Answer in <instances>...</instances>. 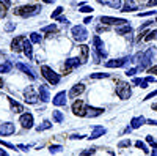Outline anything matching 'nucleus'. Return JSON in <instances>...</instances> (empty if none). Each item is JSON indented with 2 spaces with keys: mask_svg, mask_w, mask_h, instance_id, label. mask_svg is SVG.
Here are the masks:
<instances>
[{
  "mask_svg": "<svg viewBox=\"0 0 157 156\" xmlns=\"http://www.w3.org/2000/svg\"><path fill=\"white\" fill-rule=\"evenodd\" d=\"M27 40L24 35H21V36H17V38H14V40L11 41V49L14 50V52H21L22 49H24V41Z\"/></svg>",
  "mask_w": 157,
  "mask_h": 156,
  "instance_id": "10",
  "label": "nucleus"
},
{
  "mask_svg": "<svg viewBox=\"0 0 157 156\" xmlns=\"http://www.w3.org/2000/svg\"><path fill=\"white\" fill-rule=\"evenodd\" d=\"M134 10H137V3H134V2H126V5L123 6V10L121 11H124V13H129V11H134Z\"/></svg>",
  "mask_w": 157,
  "mask_h": 156,
  "instance_id": "25",
  "label": "nucleus"
},
{
  "mask_svg": "<svg viewBox=\"0 0 157 156\" xmlns=\"http://www.w3.org/2000/svg\"><path fill=\"white\" fill-rule=\"evenodd\" d=\"M80 52H82V62L85 63L88 60V54H90V47L86 44H82L80 46Z\"/></svg>",
  "mask_w": 157,
  "mask_h": 156,
  "instance_id": "24",
  "label": "nucleus"
},
{
  "mask_svg": "<svg viewBox=\"0 0 157 156\" xmlns=\"http://www.w3.org/2000/svg\"><path fill=\"white\" fill-rule=\"evenodd\" d=\"M0 145H3V147H6V148H11V150H16V147L13 145V144H10V142H5V140H2V139H0Z\"/></svg>",
  "mask_w": 157,
  "mask_h": 156,
  "instance_id": "39",
  "label": "nucleus"
},
{
  "mask_svg": "<svg viewBox=\"0 0 157 156\" xmlns=\"http://www.w3.org/2000/svg\"><path fill=\"white\" fill-rule=\"evenodd\" d=\"M50 126H52V123H50V122H47V120H44L41 125H39V126L36 128V131H39V133H41V131H44V129H49Z\"/></svg>",
  "mask_w": 157,
  "mask_h": 156,
  "instance_id": "31",
  "label": "nucleus"
},
{
  "mask_svg": "<svg viewBox=\"0 0 157 156\" xmlns=\"http://www.w3.org/2000/svg\"><path fill=\"white\" fill-rule=\"evenodd\" d=\"M104 114V109L102 107H93V106H86V115L88 117H98Z\"/></svg>",
  "mask_w": 157,
  "mask_h": 156,
  "instance_id": "18",
  "label": "nucleus"
},
{
  "mask_svg": "<svg viewBox=\"0 0 157 156\" xmlns=\"http://www.w3.org/2000/svg\"><path fill=\"white\" fill-rule=\"evenodd\" d=\"M83 92H85V85H83V84H75V85L69 90L68 95H69V98H77L78 95H82Z\"/></svg>",
  "mask_w": 157,
  "mask_h": 156,
  "instance_id": "12",
  "label": "nucleus"
},
{
  "mask_svg": "<svg viewBox=\"0 0 157 156\" xmlns=\"http://www.w3.org/2000/svg\"><path fill=\"white\" fill-rule=\"evenodd\" d=\"M126 62H127L126 57H123V58H115V60H109V62L105 63V68H120V66H123V65H126Z\"/></svg>",
  "mask_w": 157,
  "mask_h": 156,
  "instance_id": "13",
  "label": "nucleus"
},
{
  "mask_svg": "<svg viewBox=\"0 0 157 156\" xmlns=\"http://www.w3.org/2000/svg\"><path fill=\"white\" fill-rule=\"evenodd\" d=\"M10 5H11V0H0V16H2V18L6 16Z\"/></svg>",
  "mask_w": 157,
  "mask_h": 156,
  "instance_id": "20",
  "label": "nucleus"
},
{
  "mask_svg": "<svg viewBox=\"0 0 157 156\" xmlns=\"http://www.w3.org/2000/svg\"><path fill=\"white\" fill-rule=\"evenodd\" d=\"M72 36L75 38L77 41H85L88 40V32L86 29L83 27V25H75V27H72Z\"/></svg>",
  "mask_w": 157,
  "mask_h": 156,
  "instance_id": "5",
  "label": "nucleus"
},
{
  "mask_svg": "<svg viewBox=\"0 0 157 156\" xmlns=\"http://www.w3.org/2000/svg\"><path fill=\"white\" fill-rule=\"evenodd\" d=\"M78 63H80V62H78V58H68L66 63H64V74H69L72 68L78 66Z\"/></svg>",
  "mask_w": 157,
  "mask_h": 156,
  "instance_id": "15",
  "label": "nucleus"
},
{
  "mask_svg": "<svg viewBox=\"0 0 157 156\" xmlns=\"http://www.w3.org/2000/svg\"><path fill=\"white\" fill-rule=\"evenodd\" d=\"M61 13H63V6H58V8H57L54 13H52V18H54V19H57V18L61 14Z\"/></svg>",
  "mask_w": 157,
  "mask_h": 156,
  "instance_id": "38",
  "label": "nucleus"
},
{
  "mask_svg": "<svg viewBox=\"0 0 157 156\" xmlns=\"http://www.w3.org/2000/svg\"><path fill=\"white\" fill-rule=\"evenodd\" d=\"M6 154V151L5 150H2V148H0V156H5Z\"/></svg>",
  "mask_w": 157,
  "mask_h": 156,
  "instance_id": "55",
  "label": "nucleus"
},
{
  "mask_svg": "<svg viewBox=\"0 0 157 156\" xmlns=\"http://www.w3.org/2000/svg\"><path fill=\"white\" fill-rule=\"evenodd\" d=\"M16 131V126L14 123H3V125H0V134H3V136H11L13 133Z\"/></svg>",
  "mask_w": 157,
  "mask_h": 156,
  "instance_id": "11",
  "label": "nucleus"
},
{
  "mask_svg": "<svg viewBox=\"0 0 157 156\" xmlns=\"http://www.w3.org/2000/svg\"><path fill=\"white\" fill-rule=\"evenodd\" d=\"M101 22L107 24V25H123V24H127V21L123 19V18H112V16H101Z\"/></svg>",
  "mask_w": 157,
  "mask_h": 156,
  "instance_id": "7",
  "label": "nucleus"
},
{
  "mask_svg": "<svg viewBox=\"0 0 157 156\" xmlns=\"http://www.w3.org/2000/svg\"><path fill=\"white\" fill-rule=\"evenodd\" d=\"M54 120H55L57 123H61V122H63V114H61L60 110H54Z\"/></svg>",
  "mask_w": 157,
  "mask_h": 156,
  "instance_id": "34",
  "label": "nucleus"
},
{
  "mask_svg": "<svg viewBox=\"0 0 157 156\" xmlns=\"http://www.w3.org/2000/svg\"><path fill=\"white\" fill-rule=\"evenodd\" d=\"M24 98H25V101H27L29 104H35V102L38 101L39 96L35 93V90H33L32 87H29V88L24 90Z\"/></svg>",
  "mask_w": 157,
  "mask_h": 156,
  "instance_id": "9",
  "label": "nucleus"
},
{
  "mask_svg": "<svg viewBox=\"0 0 157 156\" xmlns=\"http://www.w3.org/2000/svg\"><path fill=\"white\" fill-rule=\"evenodd\" d=\"M49 150H50V153H58V151H61V147L60 145H52Z\"/></svg>",
  "mask_w": 157,
  "mask_h": 156,
  "instance_id": "41",
  "label": "nucleus"
},
{
  "mask_svg": "<svg viewBox=\"0 0 157 156\" xmlns=\"http://www.w3.org/2000/svg\"><path fill=\"white\" fill-rule=\"evenodd\" d=\"M130 32H132V29H130V25H127V24H123L121 27L116 30L118 35H124V33H130Z\"/></svg>",
  "mask_w": 157,
  "mask_h": 156,
  "instance_id": "27",
  "label": "nucleus"
},
{
  "mask_svg": "<svg viewBox=\"0 0 157 156\" xmlns=\"http://www.w3.org/2000/svg\"><path fill=\"white\" fill-rule=\"evenodd\" d=\"M3 58H5V54L2 50H0V63H3Z\"/></svg>",
  "mask_w": 157,
  "mask_h": 156,
  "instance_id": "52",
  "label": "nucleus"
},
{
  "mask_svg": "<svg viewBox=\"0 0 157 156\" xmlns=\"http://www.w3.org/2000/svg\"><path fill=\"white\" fill-rule=\"evenodd\" d=\"M98 2H99V3H105V2H107V0H98Z\"/></svg>",
  "mask_w": 157,
  "mask_h": 156,
  "instance_id": "58",
  "label": "nucleus"
},
{
  "mask_svg": "<svg viewBox=\"0 0 157 156\" xmlns=\"http://www.w3.org/2000/svg\"><path fill=\"white\" fill-rule=\"evenodd\" d=\"M146 123L148 125H157V122H154V120H146Z\"/></svg>",
  "mask_w": 157,
  "mask_h": 156,
  "instance_id": "53",
  "label": "nucleus"
},
{
  "mask_svg": "<svg viewBox=\"0 0 157 156\" xmlns=\"http://www.w3.org/2000/svg\"><path fill=\"white\" fill-rule=\"evenodd\" d=\"M154 96H157V90H154V92H151V93H149V95H148V96H146L145 99H151V98H154Z\"/></svg>",
  "mask_w": 157,
  "mask_h": 156,
  "instance_id": "44",
  "label": "nucleus"
},
{
  "mask_svg": "<svg viewBox=\"0 0 157 156\" xmlns=\"http://www.w3.org/2000/svg\"><path fill=\"white\" fill-rule=\"evenodd\" d=\"M72 114L78 115V117H86V106L82 99H77L72 104Z\"/></svg>",
  "mask_w": 157,
  "mask_h": 156,
  "instance_id": "6",
  "label": "nucleus"
},
{
  "mask_svg": "<svg viewBox=\"0 0 157 156\" xmlns=\"http://www.w3.org/2000/svg\"><path fill=\"white\" fill-rule=\"evenodd\" d=\"M105 5H109L110 8H115V10H118V8H121V0H107V2H105Z\"/></svg>",
  "mask_w": 157,
  "mask_h": 156,
  "instance_id": "29",
  "label": "nucleus"
},
{
  "mask_svg": "<svg viewBox=\"0 0 157 156\" xmlns=\"http://www.w3.org/2000/svg\"><path fill=\"white\" fill-rule=\"evenodd\" d=\"M19 123H21V126L25 128V129L32 128V126H33V115L29 114V112H27V114H22L21 118H19Z\"/></svg>",
  "mask_w": 157,
  "mask_h": 156,
  "instance_id": "8",
  "label": "nucleus"
},
{
  "mask_svg": "<svg viewBox=\"0 0 157 156\" xmlns=\"http://www.w3.org/2000/svg\"><path fill=\"white\" fill-rule=\"evenodd\" d=\"M90 77L91 79H104V77H109V73H93Z\"/></svg>",
  "mask_w": 157,
  "mask_h": 156,
  "instance_id": "32",
  "label": "nucleus"
},
{
  "mask_svg": "<svg viewBox=\"0 0 157 156\" xmlns=\"http://www.w3.org/2000/svg\"><path fill=\"white\" fill-rule=\"evenodd\" d=\"M151 58H152V49H148L146 52H141V54L137 55V60L141 68H148L151 65Z\"/></svg>",
  "mask_w": 157,
  "mask_h": 156,
  "instance_id": "4",
  "label": "nucleus"
},
{
  "mask_svg": "<svg viewBox=\"0 0 157 156\" xmlns=\"http://www.w3.org/2000/svg\"><path fill=\"white\" fill-rule=\"evenodd\" d=\"M145 123H146L145 117H134V118L130 120V128L137 129V128H140L141 125H145Z\"/></svg>",
  "mask_w": 157,
  "mask_h": 156,
  "instance_id": "19",
  "label": "nucleus"
},
{
  "mask_svg": "<svg viewBox=\"0 0 157 156\" xmlns=\"http://www.w3.org/2000/svg\"><path fill=\"white\" fill-rule=\"evenodd\" d=\"M105 133H107V129L104 128V126H94L93 133H91V136H90V140H91V139H98V137L104 136Z\"/></svg>",
  "mask_w": 157,
  "mask_h": 156,
  "instance_id": "16",
  "label": "nucleus"
},
{
  "mask_svg": "<svg viewBox=\"0 0 157 156\" xmlns=\"http://www.w3.org/2000/svg\"><path fill=\"white\" fill-rule=\"evenodd\" d=\"M24 54L29 57V60H32V57H33V47H32V41H29V40L24 41Z\"/></svg>",
  "mask_w": 157,
  "mask_h": 156,
  "instance_id": "21",
  "label": "nucleus"
},
{
  "mask_svg": "<svg viewBox=\"0 0 157 156\" xmlns=\"http://www.w3.org/2000/svg\"><path fill=\"white\" fill-rule=\"evenodd\" d=\"M130 144H132V142L127 139V140H121L120 144H118V147H120V148H126V147H130Z\"/></svg>",
  "mask_w": 157,
  "mask_h": 156,
  "instance_id": "37",
  "label": "nucleus"
},
{
  "mask_svg": "<svg viewBox=\"0 0 157 156\" xmlns=\"http://www.w3.org/2000/svg\"><path fill=\"white\" fill-rule=\"evenodd\" d=\"M8 101H10V104H11V110L13 112H16V114H21L22 110H24V106L22 104H19V102H16L13 98H8Z\"/></svg>",
  "mask_w": 157,
  "mask_h": 156,
  "instance_id": "22",
  "label": "nucleus"
},
{
  "mask_svg": "<svg viewBox=\"0 0 157 156\" xmlns=\"http://www.w3.org/2000/svg\"><path fill=\"white\" fill-rule=\"evenodd\" d=\"M135 147H137V148H140V150H143L145 153H148V148H146V145L143 144L141 140H137V142H135Z\"/></svg>",
  "mask_w": 157,
  "mask_h": 156,
  "instance_id": "36",
  "label": "nucleus"
},
{
  "mask_svg": "<svg viewBox=\"0 0 157 156\" xmlns=\"http://www.w3.org/2000/svg\"><path fill=\"white\" fill-rule=\"evenodd\" d=\"M135 73H137V68H132V70H127V71H126L127 76H134Z\"/></svg>",
  "mask_w": 157,
  "mask_h": 156,
  "instance_id": "43",
  "label": "nucleus"
},
{
  "mask_svg": "<svg viewBox=\"0 0 157 156\" xmlns=\"http://www.w3.org/2000/svg\"><path fill=\"white\" fill-rule=\"evenodd\" d=\"M96 150H85V151H82V154H93Z\"/></svg>",
  "mask_w": 157,
  "mask_h": 156,
  "instance_id": "49",
  "label": "nucleus"
},
{
  "mask_svg": "<svg viewBox=\"0 0 157 156\" xmlns=\"http://www.w3.org/2000/svg\"><path fill=\"white\" fill-rule=\"evenodd\" d=\"M66 92H60L54 96V106H66Z\"/></svg>",
  "mask_w": 157,
  "mask_h": 156,
  "instance_id": "14",
  "label": "nucleus"
},
{
  "mask_svg": "<svg viewBox=\"0 0 157 156\" xmlns=\"http://www.w3.org/2000/svg\"><path fill=\"white\" fill-rule=\"evenodd\" d=\"M13 68V63L10 60H5V65H0V73H10Z\"/></svg>",
  "mask_w": 157,
  "mask_h": 156,
  "instance_id": "26",
  "label": "nucleus"
},
{
  "mask_svg": "<svg viewBox=\"0 0 157 156\" xmlns=\"http://www.w3.org/2000/svg\"><path fill=\"white\" fill-rule=\"evenodd\" d=\"M146 81H148V82H155V77H154V76H148Z\"/></svg>",
  "mask_w": 157,
  "mask_h": 156,
  "instance_id": "50",
  "label": "nucleus"
},
{
  "mask_svg": "<svg viewBox=\"0 0 157 156\" xmlns=\"http://www.w3.org/2000/svg\"><path fill=\"white\" fill-rule=\"evenodd\" d=\"M78 11H82V13H91V11H93V8H91V6H86V5H83L80 10H78Z\"/></svg>",
  "mask_w": 157,
  "mask_h": 156,
  "instance_id": "42",
  "label": "nucleus"
},
{
  "mask_svg": "<svg viewBox=\"0 0 157 156\" xmlns=\"http://www.w3.org/2000/svg\"><path fill=\"white\" fill-rule=\"evenodd\" d=\"M146 140H148V144H151L152 148H157V140L152 136H146Z\"/></svg>",
  "mask_w": 157,
  "mask_h": 156,
  "instance_id": "35",
  "label": "nucleus"
},
{
  "mask_svg": "<svg viewBox=\"0 0 157 156\" xmlns=\"http://www.w3.org/2000/svg\"><path fill=\"white\" fill-rule=\"evenodd\" d=\"M149 73H152V74H157V65H155V66H152V68H149Z\"/></svg>",
  "mask_w": 157,
  "mask_h": 156,
  "instance_id": "51",
  "label": "nucleus"
},
{
  "mask_svg": "<svg viewBox=\"0 0 157 156\" xmlns=\"http://www.w3.org/2000/svg\"><path fill=\"white\" fill-rule=\"evenodd\" d=\"M41 30H43V33H55L57 32V25L52 24V25H47V27H43Z\"/></svg>",
  "mask_w": 157,
  "mask_h": 156,
  "instance_id": "30",
  "label": "nucleus"
},
{
  "mask_svg": "<svg viewBox=\"0 0 157 156\" xmlns=\"http://www.w3.org/2000/svg\"><path fill=\"white\" fill-rule=\"evenodd\" d=\"M2 87H3V79L0 77V88H2Z\"/></svg>",
  "mask_w": 157,
  "mask_h": 156,
  "instance_id": "57",
  "label": "nucleus"
},
{
  "mask_svg": "<svg viewBox=\"0 0 157 156\" xmlns=\"http://www.w3.org/2000/svg\"><path fill=\"white\" fill-rule=\"evenodd\" d=\"M39 98H41L44 102H47V101L50 99L49 90H47V87H46V85H41V87H39Z\"/></svg>",
  "mask_w": 157,
  "mask_h": 156,
  "instance_id": "23",
  "label": "nucleus"
},
{
  "mask_svg": "<svg viewBox=\"0 0 157 156\" xmlns=\"http://www.w3.org/2000/svg\"><path fill=\"white\" fill-rule=\"evenodd\" d=\"M134 84H135V85H138V87H141V88H146L149 82H148L146 79H140V77H134Z\"/></svg>",
  "mask_w": 157,
  "mask_h": 156,
  "instance_id": "28",
  "label": "nucleus"
},
{
  "mask_svg": "<svg viewBox=\"0 0 157 156\" xmlns=\"http://www.w3.org/2000/svg\"><path fill=\"white\" fill-rule=\"evenodd\" d=\"M157 35V30H152V32H149L148 33V36H145V38H143V40H145V41H151L152 40V38Z\"/></svg>",
  "mask_w": 157,
  "mask_h": 156,
  "instance_id": "40",
  "label": "nucleus"
},
{
  "mask_svg": "<svg viewBox=\"0 0 157 156\" xmlns=\"http://www.w3.org/2000/svg\"><path fill=\"white\" fill-rule=\"evenodd\" d=\"M30 40H32V43H41V35L39 33H30Z\"/></svg>",
  "mask_w": 157,
  "mask_h": 156,
  "instance_id": "33",
  "label": "nucleus"
},
{
  "mask_svg": "<svg viewBox=\"0 0 157 156\" xmlns=\"http://www.w3.org/2000/svg\"><path fill=\"white\" fill-rule=\"evenodd\" d=\"M148 5H149V6H157V0H149Z\"/></svg>",
  "mask_w": 157,
  "mask_h": 156,
  "instance_id": "46",
  "label": "nucleus"
},
{
  "mask_svg": "<svg viewBox=\"0 0 157 156\" xmlns=\"http://www.w3.org/2000/svg\"><path fill=\"white\" fill-rule=\"evenodd\" d=\"M44 3H52V2H55V0H43Z\"/></svg>",
  "mask_w": 157,
  "mask_h": 156,
  "instance_id": "56",
  "label": "nucleus"
},
{
  "mask_svg": "<svg viewBox=\"0 0 157 156\" xmlns=\"http://www.w3.org/2000/svg\"><path fill=\"white\" fill-rule=\"evenodd\" d=\"M14 27H16V24H6V27H5V29H6V30L10 32V30H13Z\"/></svg>",
  "mask_w": 157,
  "mask_h": 156,
  "instance_id": "45",
  "label": "nucleus"
},
{
  "mask_svg": "<svg viewBox=\"0 0 157 156\" xmlns=\"http://www.w3.org/2000/svg\"><path fill=\"white\" fill-rule=\"evenodd\" d=\"M41 11V5H24L14 10V14L22 16V18H29V16H35Z\"/></svg>",
  "mask_w": 157,
  "mask_h": 156,
  "instance_id": "1",
  "label": "nucleus"
},
{
  "mask_svg": "<svg viewBox=\"0 0 157 156\" xmlns=\"http://www.w3.org/2000/svg\"><path fill=\"white\" fill-rule=\"evenodd\" d=\"M41 74L47 79V82H49L50 85H54V87L60 82V76H58L54 70H52V68L46 66V65H43V66H41Z\"/></svg>",
  "mask_w": 157,
  "mask_h": 156,
  "instance_id": "2",
  "label": "nucleus"
},
{
  "mask_svg": "<svg viewBox=\"0 0 157 156\" xmlns=\"http://www.w3.org/2000/svg\"><path fill=\"white\" fill-rule=\"evenodd\" d=\"M85 24H88V22H91V16H88V18H85V21H83Z\"/></svg>",
  "mask_w": 157,
  "mask_h": 156,
  "instance_id": "54",
  "label": "nucleus"
},
{
  "mask_svg": "<svg viewBox=\"0 0 157 156\" xmlns=\"http://www.w3.org/2000/svg\"><path fill=\"white\" fill-rule=\"evenodd\" d=\"M16 68H17V70H21V71H24L25 74H29V76L32 77V79H36V74L33 73V70H32L30 66H27V65H24V63H17V65H16Z\"/></svg>",
  "mask_w": 157,
  "mask_h": 156,
  "instance_id": "17",
  "label": "nucleus"
},
{
  "mask_svg": "<svg viewBox=\"0 0 157 156\" xmlns=\"http://www.w3.org/2000/svg\"><path fill=\"white\" fill-rule=\"evenodd\" d=\"M17 148H21L22 151H29V147L27 145H17Z\"/></svg>",
  "mask_w": 157,
  "mask_h": 156,
  "instance_id": "48",
  "label": "nucleus"
},
{
  "mask_svg": "<svg viewBox=\"0 0 157 156\" xmlns=\"http://www.w3.org/2000/svg\"><path fill=\"white\" fill-rule=\"evenodd\" d=\"M116 95L120 96L121 99H129L130 95H132L129 84H126L123 81H116Z\"/></svg>",
  "mask_w": 157,
  "mask_h": 156,
  "instance_id": "3",
  "label": "nucleus"
},
{
  "mask_svg": "<svg viewBox=\"0 0 157 156\" xmlns=\"http://www.w3.org/2000/svg\"><path fill=\"white\" fill-rule=\"evenodd\" d=\"M152 154H155V156H157V148H155V150L152 151Z\"/></svg>",
  "mask_w": 157,
  "mask_h": 156,
  "instance_id": "59",
  "label": "nucleus"
},
{
  "mask_svg": "<svg viewBox=\"0 0 157 156\" xmlns=\"http://www.w3.org/2000/svg\"><path fill=\"white\" fill-rule=\"evenodd\" d=\"M57 19H58L60 22H63V24H68V19H66V18H61V16H58Z\"/></svg>",
  "mask_w": 157,
  "mask_h": 156,
  "instance_id": "47",
  "label": "nucleus"
}]
</instances>
